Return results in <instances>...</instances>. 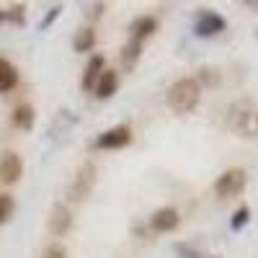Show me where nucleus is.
<instances>
[{
    "label": "nucleus",
    "mask_w": 258,
    "mask_h": 258,
    "mask_svg": "<svg viewBox=\"0 0 258 258\" xmlns=\"http://www.w3.org/2000/svg\"><path fill=\"white\" fill-rule=\"evenodd\" d=\"M199 96H202V85L197 78H183L178 83L170 85L168 91V106L173 109L176 114H191L199 103Z\"/></svg>",
    "instance_id": "obj_1"
},
{
    "label": "nucleus",
    "mask_w": 258,
    "mask_h": 258,
    "mask_svg": "<svg viewBox=\"0 0 258 258\" xmlns=\"http://www.w3.org/2000/svg\"><path fill=\"white\" fill-rule=\"evenodd\" d=\"M230 129L240 137H258V106L250 101H238L230 109Z\"/></svg>",
    "instance_id": "obj_2"
},
{
    "label": "nucleus",
    "mask_w": 258,
    "mask_h": 258,
    "mask_svg": "<svg viewBox=\"0 0 258 258\" xmlns=\"http://www.w3.org/2000/svg\"><path fill=\"white\" fill-rule=\"evenodd\" d=\"M245 181H248V176H245L243 168H227L225 173L214 181V194H217L220 199H235L243 194Z\"/></svg>",
    "instance_id": "obj_3"
},
{
    "label": "nucleus",
    "mask_w": 258,
    "mask_h": 258,
    "mask_svg": "<svg viewBox=\"0 0 258 258\" xmlns=\"http://www.w3.org/2000/svg\"><path fill=\"white\" fill-rule=\"evenodd\" d=\"M129 142H132V129H129L126 124H119V126H111L109 132L98 135L93 147H98V150H119V147H126Z\"/></svg>",
    "instance_id": "obj_4"
},
{
    "label": "nucleus",
    "mask_w": 258,
    "mask_h": 258,
    "mask_svg": "<svg viewBox=\"0 0 258 258\" xmlns=\"http://www.w3.org/2000/svg\"><path fill=\"white\" fill-rule=\"evenodd\" d=\"M93 183H96V165H93V163H83V165L78 168V176H75V183H73V188H70V197H73L75 202L85 199V197L91 194Z\"/></svg>",
    "instance_id": "obj_5"
},
{
    "label": "nucleus",
    "mask_w": 258,
    "mask_h": 258,
    "mask_svg": "<svg viewBox=\"0 0 258 258\" xmlns=\"http://www.w3.org/2000/svg\"><path fill=\"white\" fill-rule=\"evenodd\" d=\"M225 18L214 11H199L197 24H194V34L197 36H217L220 31H225Z\"/></svg>",
    "instance_id": "obj_6"
},
{
    "label": "nucleus",
    "mask_w": 258,
    "mask_h": 258,
    "mask_svg": "<svg viewBox=\"0 0 258 258\" xmlns=\"http://www.w3.org/2000/svg\"><path fill=\"white\" fill-rule=\"evenodd\" d=\"M24 173V163L16 153H3L0 155V181L3 183H16Z\"/></svg>",
    "instance_id": "obj_7"
},
{
    "label": "nucleus",
    "mask_w": 258,
    "mask_h": 258,
    "mask_svg": "<svg viewBox=\"0 0 258 258\" xmlns=\"http://www.w3.org/2000/svg\"><path fill=\"white\" fill-rule=\"evenodd\" d=\"M178 222H181V217H178V212L173 207H163L150 217V227H153L155 232H170V230L178 227Z\"/></svg>",
    "instance_id": "obj_8"
},
{
    "label": "nucleus",
    "mask_w": 258,
    "mask_h": 258,
    "mask_svg": "<svg viewBox=\"0 0 258 258\" xmlns=\"http://www.w3.org/2000/svg\"><path fill=\"white\" fill-rule=\"evenodd\" d=\"M155 31H158L155 16H137L132 24H129V39H137V41H145L147 36H153Z\"/></svg>",
    "instance_id": "obj_9"
},
{
    "label": "nucleus",
    "mask_w": 258,
    "mask_h": 258,
    "mask_svg": "<svg viewBox=\"0 0 258 258\" xmlns=\"http://www.w3.org/2000/svg\"><path fill=\"white\" fill-rule=\"evenodd\" d=\"M73 225V214L64 204H54L52 214H49V232L52 235H64Z\"/></svg>",
    "instance_id": "obj_10"
},
{
    "label": "nucleus",
    "mask_w": 258,
    "mask_h": 258,
    "mask_svg": "<svg viewBox=\"0 0 258 258\" xmlns=\"http://www.w3.org/2000/svg\"><path fill=\"white\" fill-rule=\"evenodd\" d=\"M116 88H119V75H116V70H103L101 78H98L96 85H93V91H96L98 98H111V96L116 93Z\"/></svg>",
    "instance_id": "obj_11"
},
{
    "label": "nucleus",
    "mask_w": 258,
    "mask_h": 258,
    "mask_svg": "<svg viewBox=\"0 0 258 258\" xmlns=\"http://www.w3.org/2000/svg\"><path fill=\"white\" fill-rule=\"evenodd\" d=\"M103 70H106V68H103V57H101V54H93V57L88 59V64H85V73H83L80 85H83L85 91H93V85H96V80L101 78Z\"/></svg>",
    "instance_id": "obj_12"
},
{
    "label": "nucleus",
    "mask_w": 258,
    "mask_h": 258,
    "mask_svg": "<svg viewBox=\"0 0 258 258\" xmlns=\"http://www.w3.org/2000/svg\"><path fill=\"white\" fill-rule=\"evenodd\" d=\"M18 85V70L13 68V62H8L6 57H0V93L13 91Z\"/></svg>",
    "instance_id": "obj_13"
},
{
    "label": "nucleus",
    "mask_w": 258,
    "mask_h": 258,
    "mask_svg": "<svg viewBox=\"0 0 258 258\" xmlns=\"http://www.w3.org/2000/svg\"><path fill=\"white\" fill-rule=\"evenodd\" d=\"M140 54H142V41L129 39L126 44H124V49H121V64H124V70H132L135 64H137V59H140Z\"/></svg>",
    "instance_id": "obj_14"
},
{
    "label": "nucleus",
    "mask_w": 258,
    "mask_h": 258,
    "mask_svg": "<svg viewBox=\"0 0 258 258\" xmlns=\"http://www.w3.org/2000/svg\"><path fill=\"white\" fill-rule=\"evenodd\" d=\"M34 119H36L34 106H29V103H21L18 109L13 111V124H16L18 129H24V132H29V129L34 126Z\"/></svg>",
    "instance_id": "obj_15"
},
{
    "label": "nucleus",
    "mask_w": 258,
    "mask_h": 258,
    "mask_svg": "<svg viewBox=\"0 0 258 258\" xmlns=\"http://www.w3.org/2000/svg\"><path fill=\"white\" fill-rule=\"evenodd\" d=\"M93 44H96V31H93L91 26L80 29V31L75 34V39H73V49H75V52H91Z\"/></svg>",
    "instance_id": "obj_16"
},
{
    "label": "nucleus",
    "mask_w": 258,
    "mask_h": 258,
    "mask_svg": "<svg viewBox=\"0 0 258 258\" xmlns=\"http://www.w3.org/2000/svg\"><path fill=\"white\" fill-rule=\"evenodd\" d=\"M13 209H16L13 197H8V194H0V225L8 222V220L13 217Z\"/></svg>",
    "instance_id": "obj_17"
},
{
    "label": "nucleus",
    "mask_w": 258,
    "mask_h": 258,
    "mask_svg": "<svg viewBox=\"0 0 258 258\" xmlns=\"http://www.w3.org/2000/svg\"><path fill=\"white\" fill-rule=\"evenodd\" d=\"M250 220V209L248 207H240L238 212H235L232 214V220H230V227L235 230V232H238V230H243V225Z\"/></svg>",
    "instance_id": "obj_18"
},
{
    "label": "nucleus",
    "mask_w": 258,
    "mask_h": 258,
    "mask_svg": "<svg viewBox=\"0 0 258 258\" xmlns=\"http://www.w3.org/2000/svg\"><path fill=\"white\" fill-rule=\"evenodd\" d=\"M62 11H64L62 6H52V8L47 11V16L41 18V24H39V31H47V29H49V26L54 24V18H57V16H59Z\"/></svg>",
    "instance_id": "obj_19"
},
{
    "label": "nucleus",
    "mask_w": 258,
    "mask_h": 258,
    "mask_svg": "<svg viewBox=\"0 0 258 258\" xmlns=\"http://www.w3.org/2000/svg\"><path fill=\"white\" fill-rule=\"evenodd\" d=\"M24 6H13L11 11H6V21H11V24L16 26H24Z\"/></svg>",
    "instance_id": "obj_20"
},
{
    "label": "nucleus",
    "mask_w": 258,
    "mask_h": 258,
    "mask_svg": "<svg viewBox=\"0 0 258 258\" xmlns=\"http://www.w3.org/2000/svg\"><path fill=\"white\" fill-rule=\"evenodd\" d=\"M41 258H68V250H64V245H49L44 253H41Z\"/></svg>",
    "instance_id": "obj_21"
},
{
    "label": "nucleus",
    "mask_w": 258,
    "mask_h": 258,
    "mask_svg": "<svg viewBox=\"0 0 258 258\" xmlns=\"http://www.w3.org/2000/svg\"><path fill=\"white\" fill-rule=\"evenodd\" d=\"M91 8H93V11H91V18H98L101 11H106V3H93Z\"/></svg>",
    "instance_id": "obj_22"
},
{
    "label": "nucleus",
    "mask_w": 258,
    "mask_h": 258,
    "mask_svg": "<svg viewBox=\"0 0 258 258\" xmlns=\"http://www.w3.org/2000/svg\"><path fill=\"white\" fill-rule=\"evenodd\" d=\"M3 21H6V11H0V24H3Z\"/></svg>",
    "instance_id": "obj_23"
}]
</instances>
